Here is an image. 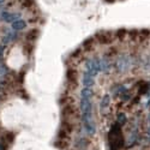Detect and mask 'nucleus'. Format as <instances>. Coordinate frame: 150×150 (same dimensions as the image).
Wrapping results in <instances>:
<instances>
[{
  "label": "nucleus",
  "instance_id": "1",
  "mask_svg": "<svg viewBox=\"0 0 150 150\" xmlns=\"http://www.w3.org/2000/svg\"><path fill=\"white\" fill-rule=\"evenodd\" d=\"M109 145L112 150H119L122 148L124 145V137H122V132H121V125L120 124H114L112 126L110 131H109Z\"/></svg>",
  "mask_w": 150,
  "mask_h": 150
},
{
  "label": "nucleus",
  "instance_id": "2",
  "mask_svg": "<svg viewBox=\"0 0 150 150\" xmlns=\"http://www.w3.org/2000/svg\"><path fill=\"white\" fill-rule=\"evenodd\" d=\"M133 64V58L130 54H121L117 58L115 61V70L119 73H125L131 70Z\"/></svg>",
  "mask_w": 150,
  "mask_h": 150
},
{
  "label": "nucleus",
  "instance_id": "3",
  "mask_svg": "<svg viewBox=\"0 0 150 150\" xmlns=\"http://www.w3.org/2000/svg\"><path fill=\"white\" fill-rule=\"evenodd\" d=\"M85 72H88L89 74H91L93 77H96L98 72H100V69H98V61L97 59H88L85 61Z\"/></svg>",
  "mask_w": 150,
  "mask_h": 150
},
{
  "label": "nucleus",
  "instance_id": "4",
  "mask_svg": "<svg viewBox=\"0 0 150 150\" xmlns=\"http://www.w3.org/2000/svg\"><path fill=\"white\" fill-rule=\"evenodd\" d=\"M21 16L22 15L19 13V12H13V13H10V12H3L0 17H1L3 21L7 22V23H13V22L21 19Z\"/></svg>",
  "mask_w": 150,
  "mask_h": 150
},
{
  "label": "nucleus",
  "instance_id": "5",
  "mask_svg": "<svg viewBox=\"0 0 150 150\" xmlns=\"http://www.w3.org/2000/svg\"><path fill=\"white\" fill-rule=\"evenodd\" d=\"M17 39V33H16V30H13V29H7L6 31H5V35L3 36V43L4 45H8V43H11L12 41H15Z\"/></svg>",
  "mask_w": 150,
  "mask_h": 150
},
{
  "label": "nucleus",
  "instance_id": "6",
  "mask_svg": "<svg viewBox=\"0 0 150 150\" xmlns=\"http://www.w3.org/2000/svg\"><path fill=\"white\" fill-rule=\"evenodd\" d=\"M81 110H82V113H91L93 112V105H91L90 98L81 97Z\"/></svg>",
  "mask_w": 150,
  "mask_h": 150
},
{
  "label": "nucleus",
  "instance_id": "7",
  "mask_svg": "<svg viewBox=\"0 0 150 150\" xmlns=\"http://www.w3.org/2000/svg\"><path fill=\"white\" fill-rule=\"evenodd\" d=\"M95 77H93L91 74H89L88 72H84L83 77H82V83L83 85L85 86V88H91V86H94L95 84Z\"/></svg>",
  "mask_w": 150,
  "mask_h": 150
},
{
  "label": "nucleus",
  "instance_id": "8",
  "mask_svg": "<svg viewBox=\"0 0 150 150\" xmlns=\"http://www.w3.org/2000/svg\"><path fill=\"white\" fill-rule=\"evenodd\" d=\"M98 61V69L100 72H103V73H108L110 71V64L108 62V60L106 58H101V59H97Z\"/></svg>",
  "mask_w": 150,
  "mask_h": 150
},
{
  "label": "nucleus",
  "instance_id": "9",
  "mask_svg": "<svg viewBox=\"0 0 150 150\" xmlns=\"http://www.w3.org/2000/svg\"><path fill=\"white\" fill-rule=\"evenodd\" d=\"M12 24V29L16 30V31H19V30H23L24 28L27 27V22L25 21H23V19H18L13 23H11Z\"/></svg>",
  "mask_w": 150,
  "mask_h": 150
},
{
  "label": "nucleus",
  "instance_id": "10",
  "mask_svg": "<svg viewBox=\"0 0 150 150\" xmlns=\"http://www.w3.org/2000/svg\"><path fill=\"white\" fill-rule=\"evenodd\" d=\"M109 103H110V96L109 95H105L102 97V100H101V105H100V107H101V112L106 110L109 107Z\"/></svg>",
  "mask_w": 150,
  "mask_h": 150
},
{
  "label": "nucleus",
  "instance_id": "11",
  "mask_svg": "<svg viewBox=\"0 0 150 150\" xmlns=\"http://www.w3.org/2000/svg\"><path fill=\"white\" fill-rule=\"evenodd\" d=\"M117 122L120 124L121 126H122V125H125V124L127 122V118H126V115H125L124 113H119V114L117 115Z\"/></svg>",
  "mask_w": 150,
  "mask_h": 150
},
{
  "label": "nucleus",
  "instance_id": "12",
  "mask_svg": "<svg viewBox=\"0 0 150 150\" xmlns=\"http://www.w3.org/2000/svg\"><path fill=\"white\" fill-rule=\"evenodd\" d=\"M6 74H7V67L4 65V62H1L0 64V81H3Z\"/></svg>",
  "mask_w": 150,
  "mask_h": 150
},
{
  "label": "nucleus",
  "instance_id": "13",
  "mask_svg": "<svg viewBox=\"0 0 150 150\" xmlns=\"http://www.w3.org/2000/svg\"><path fill=\"white\" fill-rule=\"evenodd\" d=\"M76 76H77L76 71H73V70H69L67 71V79L69 81H76Z\"/></svg>",
  "mask_w": 150,
  "mask_h": 150
},
{
  "label": "nucleus",
  "instance_id": "14",
  "mask_svg": "<svg viewBox=\"0 0 150 150\" xmlns=\"http://www.w3.org/2000/svg\"><path fill=\"white\" fill-rule=\"evenodd\" d=\"M4 46H0V64L3 62V58H4Z\"/></svg>",
  "mask_w": 150,
  "mask_h": 150
},
{
  "label": "nucleus",
  "instance_id": "15",
  "mask_svg": "<svg viewBox=\"0 0 150 150\" xmlns=\"http://www.w3.org/2000/svg\"><path fill=\"white\" fill-rule=\"evenodd\" d=\"M0 150H6V146L3 142H0Z\"/></svg>",
  "mask_w": 150,
  "mask_h": 150
},
{
  "label": "nucleus",
  "instance_id": "16",
  "mask_svg": "<svg viewBox=\"0 0 150 150\" xmlns=\"http://www.w3.org/2000/svg\"><path fill=\"white\" fill-rule=\"evenodd\" d=\"M4 90V84H3V82L1 81H0V93H1Z\"/></svg>",
  "mask_w": 150,
  "mask_h": 150
},
{
  "label": "nucleus",
  "instance_id": "17",
  "mask_svg": "<svg viewBox=\"0 0 150 150\" xmlns=\"http://www.w3.org/2000/svg\"><path fill=\"white\" fill-rule=\"evenodd\" d=\"M5 1H6V0H0V7H3L5 5Z\"/></svg>",
  "mask_w": 150,
  "mask_h": 150
},
{
  "label": "nucleus",
  "instance_id": "18",
  "mask_svg": "<svg viewBox=\"0 0 150 150\" xmlns=\"http://www.w3.org/2000/svg\"><path fill=\"white\" fill-rule=\"evenodd\" d=\"M148 137H149V139H150V127H149V130H148Z\"/></svg>",
  "mask_w": 150,
  "mask_h": 150
},
{
  "label": "nucleus",
  "instance_id": "19",
  "mask_svg": "<svg viewBox=\"0 0 150 150\" xmlns=\"http://www.w3.org/2000/svg\"><path fill=\"white\" fill-rule=\"evenodd\" d=\"M148 106H150V100H149V101H148Z\"/></svg>",
  "mask_w": 150,
  "mask_h": 150
},
{
  "label": "nucleus",
  "instance_id": "20",
  "mask_svg": "<svg viewBox=\"0 0 150 150\" xmlns=\"http://www.w3.org/2000/svg\"><path fill=\"white\" fill-rule=\"evenodd\" d=\"M106 1H114V0H106Z\"/></svg>",
  "mask_w": 150,
  "mask_h": 150
},
{
  "label": "nucleus",
  "instance_id": "21",
  "mask_svg": "<svg viewBox=\"0 0 150 150\" xmlns=\"http://www.w3.org/2000/svg\"><path fill=\"white\" fill-rule=\"evenodd\" d=\"M149 121H150V113H149Z\"/></svg>",
  "mask_w": 150,
  "mask_h": 150
}]
</instances>
